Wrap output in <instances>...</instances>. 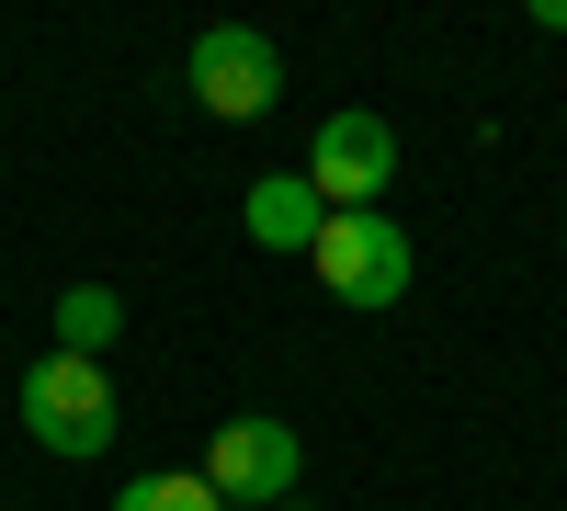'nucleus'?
Masks as SVG:
<instances>
[{"label": "nucleus", "instance_id": "nucleus-1", "mask_svg": "<svg viewBox=\"0 0 567 511\" xmlns=\"http://www.w3.org/2000/svg\"><path fill=\"white\" fill-rule=\"evenodd\" d=\"M12 409H23V432H34L45 454H69V467L114 454V432H125V409H114V376H103V364H80V352H45V364H23Z\"/></svg>", "mask_w": 567, "mask_h": 511}, {"label": "nucleus", "instance_id": "nucleus-2", "mask_svg": "<svg viewBox=\"0 0 567 511\" xmlns=\"http://www.w3.org/2000/svg\"><path fill=\"white\" fill-rule=\"evenodd\" d=\"M182 91H194L216 125H261V114L284 103V45L250 34V23H205L194 58H182Z\"/></svg>", "mask_w": 567, "mask_h": 511}, {"label": "nucleus", "instance_id": "nucleus-3", "mask_svg": "<svg viewBox=\"0 0 567 511\" xmlns=\"http://www.w3.org/2000/svg\"><path fill=\"white\" fill-rule=\"evenodd\" d=\"M307 182H318V205H329V216H374V194L398 182V125H386V114H363V103L318 114V136H307Z\"/></svg>", "mask_w": 567, "mask_h": 511}, {"label": "nucleus", "instance_id": "nucleus-4", "mask_svg": "<svg viewBox=\"0 0 567 511\" xmlns=\"http://www.w3.org/2000/svg\"><path fill=\"white\" fill-rule=\"evenodd\" d=\"M307 262H318V285L341 296V307H398L409 273H420V251H409L398 216H329Z\"/></svg>", "mask_w": 567, "mask_h": 511}, {"label": "nucleus", "instance_id": "nucleus-5", "mask_svg": "<svg viewBox=\"0 0 567 511\" xmlns=\"http://www.w3.org/2000/svg\"><path fill=\"white\" fill-rule=\"evenodd\" d=\"M296 467H307V443H296V421H272V409H239V421H216V443H205V489L239 500V511H284Z\"/></svg>", "mask_w": 567, "mask_h": 511}, {"label": "nucleus", "instance_id": "nucleus-6", "mask_svg": "<svg viewBox=\"0 0 567 511\" xmlns=\"http://www.w3.org/2000/svg\"><path fill=\"white\" fill-rule=\"evenodd\" d=\"M239 227H250L261 251H318L329 205H318V182H307V171H261V182H250V205H239Z\"/></svg>", "mask_w": 567, "mask_h": 511}, {"label": "nucleus", "instance_id": "nucleus-7", "mask_svg": "<svg viewBox=\"0 0 567 511\" xmlns=\"http://www.w3.org/2000/svg\"><path fill=\"white\" fill-rule=\"evenodd\" d=\"M114 341H125V296H114V285H69V296H58V352L103 364Z\"/></svg>", "mask_w": 567, "mask_h": 511}, {"label": "nucleus", "instance_id": "nucleus-8", "mask_svg": "<svg viewBox=\"0 0 567 511\" xmlns=\"http://www.w3.org/2000/svg\"><path fill=\"white\" fill-rule=\"evenodd\" d=\"M114 511H227V500L205 489V467H159V478H125Z\"/></svg>", "mask_w": 567, "mask_h": 511}, {"label": "nucleus", "instance_id": "nucleus-9", "mask_svg": "<svg viewBox=\"0 0 567 511\" xmlns=\"http://www.w3.org/2000/svg\"><path fill=\"white\" fill-rule=\"evenodd\" d=\"M534 23H545V34H567V0H534Z\"/></svg>", "mask_w": 567, "mask_h": 511}]
</instances>
